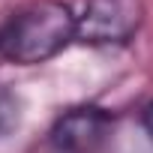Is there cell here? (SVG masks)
<instances>
[{"label": "cell", "instance_id": "1", "mask_svg": "<svg viewBox=\"0 0 153 153\" xmlns=\"http://www.w3.org/2000/svg\"><path fill=\"white\" fill-rule=\"evenodd\" d=\"M78 39V12L66 0H33L0 24V60L39 66Z\"/></svg>", "mask_w": 153, "mask_h": 153}, {"label": "cell", "instance_id": "2", "mask_svg": "<svg viewBox=\"0 0 153 153\" xmlns=\"http://www.w3.org/2000/svg\"><path fill=\"white\" fill-rule=\"evenodd\" d=\"M144 0H84L78 9V39L84 45H126L144 24Z\"/></svg>", "mask_w": 153, "mask_h": 153}, {"label": "cell", "instance_id": "3", "mask_svg": "<svg viewBox=\"0 0 153 153\" xmlns=\"http://www.w3.org/2000/svg\"><path fill=\"white\" fill-rule=\"evenodd\" d=\"M114 132V114L99 105H75L66 108L51 132L48 144L54 153H99Z\"/></svg>", "mask_w": 153, "mask_h": 153}, {"label": "cell", "instance_id": "4", "mask_svg": "<svg viewBox=\"0 0 153 153\" xmlns=\"http://www.w3.org/2000/svg\"><path fill=\"white\" fill-rule=\"evenodd\" d=\"M18 123V99L0 87V138H3L12 126Z\"/></svg>", "mask_w": 153, "mask_h": 153}, {"label": "cell", "instance_id": "5", "mask_svg": "<svg viewBox=\"0 0 153 153\" xmlns=\"http://www.w3.org/2000/svg\"><path fill=\"white\" fill-rule=\"evenodd\" d=\"M141 126H144V135H147L150 144H153V102L144 105V111H141Z\"/></svg>", "mask_w": 153, "mask_h": 153}]
</instances>
